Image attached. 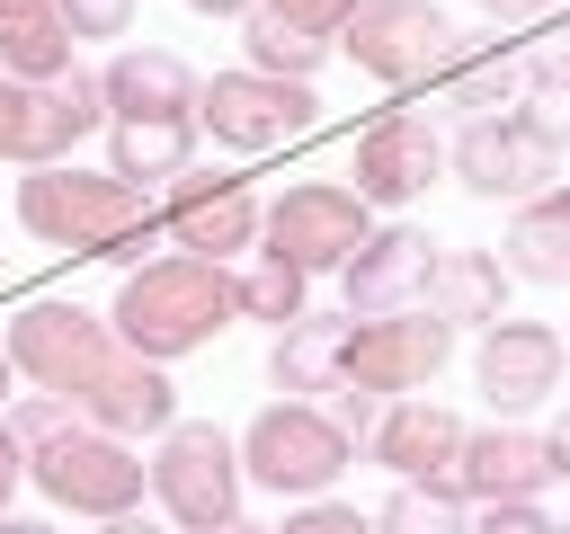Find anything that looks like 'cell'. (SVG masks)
<instances>
[{"label": "cell", "mask_w": 570, "mask_h": 534, "mask_svg": "<svg viewBox=\"0 0 570 534\" xmlns=\"http://www.w3.org/2000/svg\"><path fill=\"white\" fill-rule=\"evenodd\" d=\"M18 222L27 240L45 249H71V258H107V267H142L160 231V205H142V187H125L116 169H80V160H53V169H27L18 178Z\"/></svg>", "instance_id": "cell-1"}, {"label": "cell", "mask_w": 570, "mask_h": 534, "mask_svg": "<svg viewBox=\"0 0 570 534\" xmlns=\"http://www.w3.org/2000/svg\"><path fill=\"white\" fill-rule=\"evenodd\" d=\"M107 320H116V338H125L134 356L169 365V356H187V347H205L214 329L240 320V276L214 267V258H187V249H178V258H142V267L116 285Z\"/></svg>", "instance_id": "cell-2"}, {"label": "cell", "mask_w": 570, "mask_h": 534, "mask_svg": "<svg viewBox=\"0 0 570 534\" xmlns=\"http://www.w3.org/2000/svg\"><path fill=\"white\" fill-rule=\"evenodd\" d=\"M9 365L36 383V392H53V400H89L98 392V374L125 356V338H116V320L107 312H89V303H62V294H45V303H27L18 320H9Z\"/></svg>", "instance_id": "cell-3"}, {"label": "cell", "mask_w": 570, "mask_h": 534, "mask_svg": "<svg viewBox=\"0 0 570 534\" xmlns=\"http://www.w3.org/2000/svg\"><path fill=\"white\" fill-rule=\"evenodd\" d=\"M240 463H249V481L276 490V498H330L338 472L356 463V436H347L330 409H312V400H267V409L240 427Z\"/></svg>", "instance_id": "cell-4"}, {"label": "cell", "mask_w": 570, "mask_h": 534, "mask_svg": "<svg viewBox=\"0 0 570 534\" xmlns=\"http://www.w3.org/2000/svg\"><path fill=\"white\" fill-rule=\"evenodd\" d=\"M27 481L53 498V507H71V516H134L142 507V481H151V463L125 445V436H107V427H89V418H71L62 436H45L36 454H27Z\"/></svg>", "instance_id": "cell-5"}, {"label": "cell", "mask_w": 570, "mask_h": 534, "mask_svg": "<svg viewBox=\"0 0 570 534\" xmlns=\"http://www.w3.org/2000/svg\"><path fill=\"white\" fill-rule=\"evenodd\" d=\"M240 490H249V463H240V436L205 427V418H178L151 454V498L178 534H214L240 516Z\"/></svg>", "instance_id": "cell-6"}, {"label": "cell", "mask_w": 570, "mask_h": 534, "mask_svg": "<svg viewBox=\"0 0 570 534\" xmlns=\"http://www.w3.org/2000/svg\"><path fill=\"white\" fill-rule=\"evenodd\" d=\"M258 240H267V258H285L303 276H347V258L374 240V205L356 187H338V178H303V187H285L267 205Z\"/></svg>", "instance_id": "cell-7"}, {"label": "cell", "mask_w": 570, "mask_h": 534, "mask_svg": "<svg viewBox=\"0 0 570 534\" xmlns=\"http://www.w3.org/2000/svg\"><path fill=\"white\" fill-rule=\"evenodd\" d=\"M196 125L223 142V151H285L321 125V98L312 80H276V71H214L205 98H196Z\"/></svg>", "instance_id": "cell-8"}, {"label": "cell", "mask_w": 570, "mask_h": 534, "mask_svg": "<svg viewBox=\"0 0 570 534\" xmlns=\"http://www.w3.org/2000/svg\"><path fill=\"white\" fill-rule=\"evenodd\" d=\"M338 53L383 89H419L428 71L454 62V27L436 0H356L338 27Z\"/></svg>", "instance_id": "cell-9"}, {"label": "cell", "mask_w": 570, "mask_h": 534, "mask_svg": "<svg viewBox=\"0 0 570 534\" xmlns=\"http://www.w3.org/2000/svg\"><path fill=\"white\" fill-rule=\"evenodd\" d=\"M445 169L472 187V196H508V205H534V196H552L561 187V142L552 134H534L525 116H472L454 142H445Z\"/></svg>", "instance_id": "cell-10"}, {"label": "cell", "mask_w": 570, "mask_h": 534, "mask_svg": "<svg viewBox=\"0 0 570 534\" xmlns=\"http://www.w3.org/2000/svg\"><path fill=\"white\" fill-rule=\"evenodd\" d=\"M445 356H454V320H436L428 303L347 329V383L356 392H383V400H419L445 374Z\"/></svg>", "instance_id": "cell-11"}, {"label": "cell", "mask_w": 570, "mask_h": 534, "mask_svg": "<svg viewBox=\"0 0 570 534\" xmlns=\"http://www.w3.org/2000/svg\"><path fill=\"white\" fill-rule=\"evenodd\" d=\"M160 231H169V249H187V258H232V249H249L258 231H267V205L249 196V178H169V205H160Z\"/></svg>", "instance_id": "cell-12"}, {"label": "cell", "mask_w": 570, "mask_h": 534, "mask_svg": "<svg viewBox=\"0 0 570 534\" xmlns=\"http://www.w3.org/2000/svg\"><path fill=\"white\" fill-rule=\"evenodd\" d=\"M561 472H552V445L534 436V427H472L463 436V454H454V472H445V490H463L472 507H525V498H543Z\"/></svg>", "instance_id": "cell-13"}, {"label": "cell", "mask_w": 570, "mask_h": 534, "mask_svg": "<svg viewBox=\"0 0 570 534\" xmlns=\"http://www.w3.org/2000/svg\"><path fill=\"white\" fill-rule=\"evenodd\" d=\"M428 276H436V240L410 231V222H374V240L347 258L338 294H347V320H383V312H419L428 303Z\"/></svg>", "instance_id": "cell-14"}, {"label": "cell", "mask_w": 570, "mask_h": 534, "mask_svg": "<svg viewBox=\"0 0 570 534\" xmlns=\"http://www.w3.org/2000/svg\"><path fill=\"white\" fill-rule=\"evenodd\" d=\"M428 178H445V134L428 116H374L356 134V196L365 205H410V196H428Z\"/></svg>", "instance_id": "cell-15"}, {"label": "cell", "mask_w": 570, "mask_h": 534, "mask_svg": "<svg viewBox=\"0 0 570 534\" xmlns=\"http://www.w3.org/2000/svg\"><path fill=\"white\" fill-rule=\"evenodd\" d=\"M472 383L490 409H534L561 392V329L552 320H499L472 356Z\"/></svg>", "instance_id": "cell-16"}, {"label": "cell", "mask_w": 570, "mask_h": 534, "mask_svg": "<svg viewBox=\"0 0 570 534\" xmlns=\"http://www.w3.org/2000/svg\"><path fill=\"white\" fill-rule=\"evenodd\" d=\"M98 89H107V125H134V116H196V98H205V80H196L169 44H125V53L98 71Z\"/></svg>", "instance_id": "cell-17"}, {"label": "cell", "mask_w": 570, "mask_h": 534, "mask_svg": "<svg viewBox=\"0 0 570 534\" xmlns=\"http://www.w3.org/2000/svg\"><path fill=\"white\" fill-rule=\"evenodd\" d=\"M80 418L107 427V436H169V427H178V383H169V365H151V356L125 347V356L98 374V392L80 400Z\"/></svg>", "instance_id": "cell-18"}, {"label": "cell", "mask_w": 570, "mask_h": 534, "mask_svg": "<svg viewBox=\"0 0 570 534\" xmlns=\"http://www.w3.org/2000/svg\"><path fill=\"white\" fill-rule=\"evenodd\" d=\"M463 418L454 409H436V400H392L383 409V427L365 436V454L392 472V481H445L454 472V454H463Z\"/></svg>", "instance_id": "cell-19"}, {"label": "cell", "mask_w": 570, "mask_h": 534, "mask_svg": "<svg viewBox=\"0 0 570 534\" xmlns=\"http://www.w3.org/2000/svg\"><path fill=\"white\" fill-rule=\"evenodd\" d=\"M98 125H107V89H98V71L36 80V89H27V169H53V160H71V151H80Z\"/></svg>", "instance_id": "cell-20"}, {"label": "cell", "mask_w": 570, "mask_h": 534, "mask_svg": "<svg viewBox=\"0 0 570 534\" xmlns=\"http://www.w3.org/2000/svg\"><path fill=\"white\" fill-rule=\"evenodd\" d=\"M428 312L454 320V329H499L508 320V258L499 249H436Z\"/></svg>", "instance_id": "cell-21"}, {"label": "cell", "mask_w": 570, "mask_h": 534, "mask_svg": "<svg viewBox=\"0 0 570 534\" xmlns=\"http://www.w3.org/2000/svg\"><path fill=\"white\" fill-rule=\"evenodd\" d=\"M71 18H62V0H0V71L9 80H62V71H80L71 62Z\"/></svg>", "instance_id": "cell-22"}, {"label": "cell", "mask_w": 570, "mask_h": 534, "mask_svg": "<svg viewBox=\"0 0 570 534\" xmlns=\"http://www.w3.org/2000/svg\"><path fill=\"white\" fill-rule=\"evenodd\" d=\"M347 329H356V320H294V329H276V347H267V383H276L285 400H303V392H338V383H347Z\"/></svg>", "instance_id": "cell-23"}, {"label": "cell", "mask_w": 570, "mask_h": 534, "mask_svg": "<svg viewBox=\"0 0 570 534\" xmlns=\"http://www.w3.org/2000/svg\"><path fill=\"white\" fill-rule=\"evenodd\" d=\"M187 151H196V116H134V125H107V169H116L125 187L187 178Z\"/></svg>", "instance_id": "cell-24"}, {"label": "cell", "mask_w": 570, "mask_h": 534, "mask_svg": "<svg viewBox=\"0 0 570 534\" xmlns=\"http://www.w3.org/2000/svg\"><path fill=\"white\" fill-rule=\"evenodd\" d=\"M499 258H508V276H525V285H570V187L517 205Z\"/></svg>", "instance_id": "cell-25"}, {"label": "cell", "mask_w": 570, "mask_h": 534, "mask_svg": "<svg viewBox=\"0 0 570 534\" xmlns=\"http://www.w3.org/2000/svg\"><path fill=\"white\" fill-rule=\"evenodd\" d=\"M240 44H249V71H276V80H312V71L338 53V36L285 27L276 9H249V18H240Z\"/></svg>", "instance_id": "cell-26"}, {"label": "cell", "mask_w": 570, "mask_h": 534, "mask_svg": "<svg viewBox=\"0 0 570 534\" xmlns=\"http://www.w3.org/2000/svg\"><path fill=\"white\" fill-rule=\"evenodd\" d=\"M374 534H472V498L445 481H392Z\"/></svg>", "instance_id": "cell-27"}, {"label": "cell", "mask_w": 570, "mask_h": 534, "mask_svg": "<svg viewBox=\"0 0 570 534\" xmlns=\"http://www.w3.org/2000/svg\"><path fill=\"white\" fill-rule=\"evenodd\" d=\"M525 125L552 134V142H570V36H552V44L525 53Z\"/></svg>", "instance_id": "cell-28"}, {"label": "cell", "mask_w": 570, "mask_h": 534, "mask_svg": "<svg viewBox=\"0 0 570 534\" xmlns=\"http://www.w3.org/2000/svg\"><path fill=\"white\" fill-rule=\"evenodd\" d=\"M303 267H285V258H267L258 249V267H240V320H267V329H294V320H312L303 312Z\"/></svg>", "instance_id": "cell-29"}, {"label": "cell", "mask_w": 570, "mask_h": 534, "mask_svg": "<svg viewBox=\"0 0 570 534\" xmlns=\"http://www.w3.org/2000/svg\"><path fill=\"white\" fill-rule=\"evenodd\" d=\"M445 71H454V98H463V107H499L508 89H525V62H508L499 44H472V53L454 44V62H445Z\"/></svg>", "instance_id": "cell-30"}, {"label": "cell", "mask_w": 570, "mask_h": 534, "mask_svg": "<svg viewBox=\"0 0 570 534\" xmlns=\"http://www.w3.org/2000/svg\"><path fill=\"white\" fill-rule=\"evenodd\" d=\"M0 427H9V436H18L27 454H36L45 436H62V427H71V400H53V392H27V400H18V409H9Z\"/></svg>", "instance_id": "cell-31"}, {"label": "cell", "mask_w": 570, "mask_h": 534, "mask_svg": "<svg viewBox=\"0 0 570 534\" xmlns=\"http://www.w3.org/2000/svg\"><path fill=\"white\" fill-rule=\"evenodd\" d=\"M276 534H374V516H356V507H338V498H303Z\"/></svg>", "instance_id": "cell-32"}, {"label": "cell", "mask_w": 570, "mask_h": 534, "mask_svg": "<svg viewBox=\"0 0 570 534\" xmlns=\"http://www.w3.org/2000/svg\"><path fill=\"white\" fill-rule=\"evenodd\" d=\"M383 409H392L383 392H356V383H338V392H330V418H338L347 436H374V427H383Z\"/></svg>", "instance_id": "cell-33"}, {"label": "cell", "mask_w": 570, "mask_h": 534, "mask_svg": "<svg viewBox=\"0 0 570 534\" xmlns=\"http://www.w3.org/2000/svg\"><path fill=\"white\" fill-rule=\"evenodd\" d=\"M71 36H125L134 27V0H62Z\"/></svg>", "instance_id": "cell-34"}, {"label": "cell", "mask_w": 570, "mask_h": 534, "mask_svg": "<svg viewBox=\"0 0 570 534\" xmlns=\"http://www.w3.org/2000/svg\"><path fill=\"white\" fill-rule=\"evenodd\" d=\"M258 9H276V18H285V27H312V36H338V27H347V9H356V0H258Z\"/></svg>", "instance_id": "cell-35"}, {"label": "cell", "mask_w": 570, "mask_h": 534, "mask_svg": "<svg viewBox=\"0 0 570 534\" xmlns=\"http://www.w3.org/2000/svg\"><path fill=\"white\" fill-rule=\"evenodd\" d=\"M472 534H561V525L543 516V498H525V507H481Z\"/></svg>", "instance_id": "cell-36"}, {"label": "cell", "mask_w": 570, "mask_h": 534, "mask_svg": "<svg viewBox=\"0 0 570 534\" xmlns=\"http://www.w3.org/2000/svg\"><path fill=\"white\" fill-rule=\"evenodd\" d=\"M0 160H27V80L0 71Z\"/></svg>", "instance_id": "cell-37"}, {"label": "cell", "mask_w": 570, "mask_h": 534, "mask_svg": "<svg viewBox=\"0 0 570 534\" xmlns=\"http://www.w3.org/2000/svg\"><path fill=\"white\" fill-rule=\"evenodd\" d=\"M18 481H27V445L0 427V516H9V498H18Z\"/></svg>", "instance_id": "cell-38"}, {"label": "cell", "mask_w": 570, "mask_h": 534, "mask_svg": "<svg viewBox=\"0 0 570 534\" xmlns=\"http://www.w3.org/2000/svg\"><path fill=\"white\" fill-rule=\"evenodd\" d=\"M499 27H517V18H543V9H561V0H481Z\"/></svg>", "instance_id": "cell-39"}, {"label": "cell", "mask_w": 570, "mask_h": 534, "mask_svg": "<svg viewBox=\"0 0 570 534\" xmlns=\"http://www.w3.org/2000/svg\"><path fill=\"white\" fill-rule=\"evenodd\" d=\"M543 445H552V472H561V481H570V409H561V418H552V427H543Z\"/></svg>", "instance_id": "cell-40"}, {"label": "cell", "mask_w": 570, "mask_h": 534, "mask_svg": "<svg viewBox=\"0 0 570 534\" xmlns=\"http://www.w3.org/2000/svg\"><path fill=\"white\" fill-rule=\"evenodd\" d=\"M98 534H178V525H151V516H107Z\"/></svg>", "instance_id": "cell-41"}, {"label": "cell", "mask_w": 570, "mask_h": 534, "mask_svg": "<svg viewBox=\"0 0 570 534\" xmlns=\"http://www.w3.org/2000/svg\"><path fill=\"white\" fill-rule=\"evenodd\" d=\"M187 9H205V18H249L258 0H187Z\"/></svg>", "instance_id": "cell-42"}, {"label": "cell", "mask_w": 570, "mask_h": 534, "mask_svg": "<svg viewBox=\"0 0 570 534\" xmlns=\"http://www.w3.org/2000/svg\"><path fill=\"white\" fill-rule=\"evenodd\" d=\"M0 534H53L45 516H0Z\"/></svg>", "instance_id": "cell-43"}, {"label": "cell", "mask_w": 570, "mask_h": 534, "mask_svg": "<svg viewBox=\"0 0 570 534\" xmlns=\"http://www.w3.org/2000/svg\"><path fill=\"white\" fill-rule=\"evenodd\" d=\"M214 534H267V525H249V516H232V525H214Z\"/></svg>", "instance_id": "cell-44"}, {"label": "cell", "mask_w": 570, "mask_h": 534, "mask_svg": "<svg viewBox=\"0 0 570 534\" xmlns=\"http://www.w3.org/2000/svg\"><path fill=\"white\" fill-rule=\"evenodd\" d=\"M9 383H18V365H9V347H0V392H9Z\"/></svg>", "instance_id": "cell-45"}, {"label": "cell", "mask_w": 570, "mask_h": 534, "mask_svg": "<svg viewBox=\"0 0 570 534\" xmlns=\"http://www.w3.org/2000/svg\"><path fill=\"white\" fill-rule=\"evenodd\" d=\"M561 534H570V525H561Z\"/></svg>", "instance_id": "cell-46"}]
</instances>
